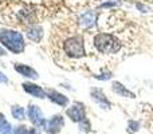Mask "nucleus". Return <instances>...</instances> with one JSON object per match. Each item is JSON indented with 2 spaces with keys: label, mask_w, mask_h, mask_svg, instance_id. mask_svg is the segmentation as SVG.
Instances as JSON below:
<instances>
[{
  "label": "nucleus",
  "mask_w": 153,
  "mask_h": 134,
  "mask_svg": "<svg viewBox=\"0 0 153 134\" xmlns=\"http://www.w3.org/2000/svg\"><path fill=\"white\" fill-rule=\"evenodd\" d=\"M26 35L32 42H39L43 36V30H42V27H39V26H31L27 28Z\"/></svg>",
  "instance_id": "11"
},
{
  "label": "nucleus",
  "mask_w": 153,
  "mask_h": 134,
  "mask_svg": "<svg viewBox=\"0 0 153 134\" xmlns=\"http://www.w3.org/2000/svg\"><path fill=\"white\" fill-rule=\"evenodd\" d=\"M13 68H15L16 71H18L20 75H23V76H27V78H30V79H36L38 76V73L34 70L32 67H30V66H27V64H22V63H15L13 64Z\"/></svg>",
  "instance_id": "9"
},
{
  "label": "nucleus",
  "mask_w": 153,
  "mask_h": 134,
  "mask_svg": "<svg viewBox=\"0 0 153 134\" xmlns=\"http://www.w3.org/2000/svg\"><path fill=\"white\" fill-rule=\"evenodd\" d=\"M43 15H45V11L42 8L32 4H26V3L18 1L11 4L10 23L27 26V28H28L31 26H36L40 19L43 18Z\"/></svg>",
  "instance_id": "2"
},
{
  "label": "nucleus",
  "mask_w": 153,
  "mask_h": 134,
  "mask_svg": "<svg viewBox=\"0 0 153 134\" xmlns=\"http://www.w3.org/2000/svg\"><path fill=\"white\" fill-rule=\"evenodd\" d=\"M28 118H30V121L34 124V126L42 127L43 129V126H45V124H46V119H45V117H43L42 110H40L38 106H35V105L28 106Z\"/></svg>",
  "instance_id": "4"
},
{
  "label": "nucleus",
  "mask_w": 153,
  "mask_h": 134,
  "mask_svg": "<svg viewBox=\"0 0 153 134\" xmlns=\"http://www.w3.org/2000/svg\"><path fill=\"white\" fill-rule=\"evenodd\" d=\"M83 129L85 132H89V129H90V125H89V122L86 121V119H85L83 122H81V130Z\"/></svg>",
  "instance_id": "18"
},
{
  "label": "nucleus",
  "mask_w": 153,
  "mask_h": 134,
  "mask_svg": "<svg viewBox=\"0 0 153 134\" xmlns=\"http://www.w3.org/2000/svg\"><path fill=\"white\" fill-rule=\"evenodd\" d=\"M47 98H50L54 103H56L59 106H66L69 103V99H67L66 95L61 94L55 90H47Z\"/></svg>",
  "instance_id": "10"
},
{
  "label": "nucleus",
  "mask_w": 153,
  "mask_h": 134,
  "mask_svg": "<svg viewBox=\"0 0 153 134\" xmlns=\"http://www.w3.org/2000/svg\"><path fill=\"white\" fill-rule=\"evenodd\" d=\"M136 7H137L141 12H148V11H149V8L146 7V5H143L141 3H136Z\"/></svg>",
  "instance_id": "17"
},
{
  "label": "nucleus",
  "mask_w": 153,
  "mask_h": 134,
  "mask_svg": "<svg viewBox=\"0 0 153 134\" xmlns=\"http://www.w3.org/2000/svg\"><path fill=\"white\" fill-rule=\"evenodd\" d=\"M0 55H4V51H3L1 48H0Z\"/></svg>",
  "instance_id": "20"
},
{
  "label": "nucleus",
  "mask_w": 153,
  "mask_h": 134,
  "mask_svg": "<svg viewBox=\"0 0 153 134\" xmlns=\"http://www.w3.org/2000/svg\"><path fill=\"white\" fill-rule=\"evenodd\" d=\"M138 130V124H136L134 121H129V132L133 133V132H137Z\"/></svg>",
  "instance_id": "16"
},
{
  "label": "nucleus",
  "mask_w": 153,
  "mask_h": 134,
  "mask_svg": "<svg viewBox=\"0 0 153 134\" xmlns=\"http://www.w3.org/2000/svg\"><path fill=\"white\" fill-rule=\"evenodd\" d=\"M79 31L83 35L86 54L95 59L102 58L110 64L117 63L125 55H130L136 50L138 39L136 24L120 10L98 13L94 27Z\"/></svg>",
  "instance_id": "1"
},
{
  "label": "nucleus",
  "mask_w": 153,
  "mask_h": 134,
  "mask_svg": "<svg viewBox=\"0 0 153 134\" xmlns=\"http://www.w3.org/2000/svg\"><path fill=\"white\" fill-rule=\"evenodd\" d=\"M23 89H24V91L26 93L31 94L32 97H35V98H46L47 97V93H46L42 87L38 86V84L26 82V83H23Z\"/></svg>",
  "instance_id": "8"
},
{
  "label": "nucleus",
  "mask_w": 153,
  "mask_h": 134,
  "mask_svg": "<svg viewBox=\"0 0 153 134\" xmlns=\"http://www.w3.org/2000/svg\"><path fill=\"white\" fill-rule=\"evenodd\" d=\"M15 134H38V132L34 127L28 129V127H26V126H19L15 129Z\"/></svg>",
  "instance_id": "15"
},
{
  "label": "nucleus",
  "mask_w": 153,
  "mask_h": 134,
  "mask_svg": "<svg viewBox=\"0 0 153 134\" xmlns=\"http://www.w3.org/2000/svg\"><path fill=\"white\" fill-rule=\"evenodd\" d=\"M0 83H8V78L0 71Z\"/></svg>",
  "instance_id": "19"
},
{
  "label": "nucleus",
  "mask_w": 153,
  "mask_h": 134,
  "mask_svg": "<svg viewBox=\"0 0 153 134\" xmlns=\"http://www.w3.org/2000/svg\"><path fill=\"white\" fill-rule=\"evenodd\" d=\"M12 133V127L4 119V115L0 114V134H11Z\"/></svg>",
  "instance_id": "13"
},
{
  "label": "nucleus",
  "mask_w": 153,
  "mask_h": 134,
  "mask_svg": "<svg viewBox=\"0 0 153 134\" xmlns=\"http://www.w3.org/2000/svg\"><path fill=\"white\" fill-rule=\"evenodd\" d=\"M90 94H91V98L95 103H98L102 109L109 110V107H110V102L108 101V98H106V95L103 94L102 90L101 89H91L90 90Z\"/></svg>",
  "instance_id": "7"
},
{
  "label": "nucleus",
  "mask_w": 153,
  "mask_h": 134,
  "mask_svg": "<svg viewBox=\"0 0 153 134\" xmlns=\"http://www.w3.org/2000/svg\"><path fill=\"white\" fill-rule=\"evenodd\" d=\"M63 124H65L63 117H62L61 114H56V115H54L50 121H46L43 129L50 134H56L58 132H61V129L63 127Z\"/></svg>",
  "instance_id": "5"
},
{
  "label": "nucleus",
  "mask_w": 153,
  "mask_h": 134,
  "mask_svg": "<svg viewBox=\"0 0 153 134\" xmlns=\"http://www.w3.org/2000/svg\"><path fill=\"white\" fill-rule=\"evenodd\" d=\"M111 86H113V91L117 93L118 95H121V97H128V98H134L136 97L132 91H129L128 89H125V86H122L120 82H114Z\"/></svg>",
  "instance_id": "12"
},
{
  "label": "nucleus",
  "mask_w": 153,
  "mask_h": 134,
  "mask_svg": "<svg viewBox=\"0 0 153 134\" xmlns=\"http://www.w3.org/2000/svg\"><path fill=\"white\" fill-rule=\"evenodd\" d=\"M66 114L70 117V119H71L73 122H83L85 119V109H83V106H81V105H73L71 107H69L67 109V111H66Z\"/></svg>",
  "instance_id": "6"
},
{
  "label": "nucleus",
  "mask_w": 153,
  "mask_h": 134,
  "mask_svg": "<svg viewBox=\"0 0 153 134\" xmlns=\"http://www.w3.org/2000/svg\"><path fill=\"white\" fill-rule=\"evenodd\" d=\"M11 113H12V117L16 119H24V109L22 106H12L11 109Z\"/></svg>",
  "instance_id": "14"
},
{
  "label": "nucleus",
  "mask_w": 153,
  "mask_h": 134,
  "mask_svg": "<svg viewBox=\"0 0 153 134\" xmlns=\"http://www.w3.org/2000/svg\"><path fill=\"white\" fill-rule=\"evenodd\" d=\"M0 43L13 54L23 53L26 46L20 32L7 28H0Z\"/></svg>",
  "instance_id": "3"
}]
</instances>
